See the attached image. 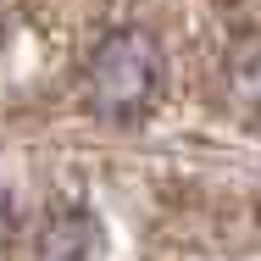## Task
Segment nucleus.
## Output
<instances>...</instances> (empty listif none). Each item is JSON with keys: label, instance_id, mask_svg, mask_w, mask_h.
<instances>
[{"label": "nucleus", "instance_id": "obj_1", "mask_svg": "<svg viewBox=\"0 0 261 261\" xmlns=\"http://www.w3.org/2000/svg\"><path fill=\"white\" fill-rule=\"evenodd\" d=\"M161 89V45L145 28H111L89 67H84V100L106 122H134Z\"/></svg>", "mask_w": 261, "mask_h": 261}, {"label": "nucleus", "instance_id": "obj_2", "mask_svg": "<svg viewBox=\"0 0 261 261\" xmlns=\"http://www.w3.org/2000/svg\"><path fill=\"white\" fill-rule=\"evenodd\" d=\"M95 250H100V228L89 211H50L34 239V261H95Z\"/></svg>", "mask_w": 261, "mask_h": 261}]
</instances>
